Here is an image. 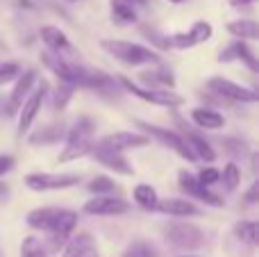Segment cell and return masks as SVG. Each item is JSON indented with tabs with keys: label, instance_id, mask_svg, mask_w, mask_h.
Instances as JSON below:
<instances>
[{
	"label": "cell",
	"instance_id": "d6a6232c",
	"mask_svg": "<svg viewBox=\"0 0 259 257\" xmlns=\"http://www.w3.org/2000/svg\"><path fill=\"white\" fill-rule=\"evenodd\" d=\"M73 94H75V87L73 84H66V82H59V87L55 89V109H66L68 100L73 98Z\"/></svg>",
	"mask_w": 259,
	"mask_h": 257
},
{
	"label": "cell",
	"instance_id": "7a4b0ae2",
	"mask_svg": "<svg viewBox=\"0 0 259 257\" xmlns=\"http://www.w3.org/2000/svg\"><path fill=\"white\" fill-rule=\"evenodd\" d=\"M103 48L107 50L112 57H116L118 62L130 64V66H143V64H157V62H159V55H157L152 48L132 44V41L105 39L103 41Z\"/></svg>",
	"mask_w": 259,
	"mask_h": 257
},
{
	"label": "cell",
	"instance_id": "4316f807",
	"mask_svg": "<svg viewBox=\"0 0 259 257\" xmlns=\"http://www.w3.org/2000/svg\"><path fill=\"white\" fill-rule=\"evenodd\" d=\"M132 196H134V203H137L139 207H143V209H155L157 203H159L157 191L152 189L150 185H137Z\"/></svg>",
	"mask_w": 259,
	"mask_h": 257
},
{
	"label": "cell",
	"instance_id": "7bdbcfd3",
	"mask_svg": "<svg viewBox=\"0 0 259 257\" xmlns=\"http://www.w3.org/2000/svg\"><path fill=\"white\" fill-rule=\"evenodd\" d=\"M170 3H175V5H178V3H184V0H170Z\"/></svg>",
	"mask_w": 259,
	"mask_h": 257
},
{
	"label": "cell",
	"instance_id": "8d00e7d4",
	"mask_svg": "<svg viewBox=\"0 0 259 257\" xmlns=\"http://www.w3.org/2000/svg\"><path fill=\"white\" fill-rule=\"evenodd\" d=\"M143 34H148V39H150L155 46H159L161 50L170 48V46H168V36L159 34V32H157V30H152V27H143Z\"/></svg>",
	"mask_w": 259,
	"mask_h": 257
},
{
	"label": "cell",
	"instance_id": "1f68e13d",
	"mask_svg": "<svg viewBox=\"0 0 259 257\" xmlns=\"http://www.w3.org/2000/svg\"><path fill=\"white\" fill-rule=\"evenodd\" d=\"M125 257H159V250L150 241H134L125 250Z\"/></svg>",
	"mask_w": 259,
	"mask_h": 257
},
{
	"label": "cell",
	"instance_id": "83f0119b",
	"mask_svg": "<svg viewBox=\"0 0 259 257\" xmlns=\"http://www.w3.org/2000/svg\"><path fill=\"white\" fill-rule=\"evenodd\" d=\"M112 14L118 23H134L137 21V9L125 0H112Z\"/></svg>",
	"mask_w": 259,
	"mask_h": 257
},
{
	"label": "cell",
	"instance_id": "d4e9b609",
	"mask_svg": "<svg viewBox=\"0 0 259 257\" xmlns=\"http://www.w3.org/2000/svg\"><path fill=\"white\" fill-rule=\"evenodd\" d=\"M228 32L234 36H239L241 41L246 39H257L259 36V25L257 21H250V18H243V21H232L228 23Z\"/></svg>",
	"mask_w": 259,
	"mask_h": 257
},
{
	"label": "cell",
	"instance_id": "ba28073f",
	"mask_svg": "<svg viewBox=\"0 0 259 257\" xmlns=\"http://www.w3.org/2000/svg\"><path fill=\"white\" fill-rule=\"evenodd\" d=\"M211 94L221 96L225 100H232V103H257L259 94L255 89H248V87H241L232 80H225V77H211L207 82Z\"/></svg>",
	"mask_w": 259,
	"mask_h": 257
},
{
	"label": "cell",
	"instance_id": "277c9868",
	"mask_svg": "<svg viewBox=\"0 0 259 257\" xmlns=\"http://www.w3.org/2000/svg\"><path fill=\"white\" fill-rule=\"evenodd\" d=\"M41 62L59 77V82H66V84H73V87L80 84V80L87 73L84 66L66 59L62 53H53V50H44V53H41Z\"/></svg>",
	"mask_w": 259,
	"mask_h": 257
},
{
	"label": "cell",
	"instance_id": "3957f363",
	"mask_svg": "<svg viewBox=\"0 0 259 257\" xmlns=\"http://www.w3.org/2000/svg\"><path fill=\"white\" fill-rule=\"evenodd\" d=\"M164 239L168 241L173 248L189 253V250H196L205 244V232L198 226H193V223L175 221L164 228Z\"/></svg>",
	"mask_w": 259,
	"mask_h": 257
},
{
	"label": "cell",
	"instance_id": "e575fe53",
	"mask_svg": "<svg viewBox=\"0 0 259 257\" xmlns=\"http://www.w3.org/2000/svg\"><path fill=\"white\" fill-rule=\"evenodd\" d=\"M221 178H223V185H225V189L228 191H234L239 187V182H241V173H239L237 164H228Z\"/></svg>",
	"mask_w": 259,
	"mask_h": 257
},
{
	"label": "cell",
	"instance_id": "60d3db41",
	"mask_svg": "<svg viewBox=\"0 0 259 257\" xmlns=\"http://www.w3.org/2000/svg\"><path fill=\"white\" fill-rule=\"evenodd\" d=\"M252 3H257V0H230L232 7H246V5H252Z\"/></svg>",
	"mask_w": 259,
	"mask_h": 257
},
{
	"label": "cell",
	"instance_id": "f6af8a7d",
	"mask_svg": "<svg viewBox=\"0 0 259 257\" xmlns=\"http://www.w3.org/2000/svg\"><path fill=\"white\" fill-rule=\"evenodd\" d=\"M182 257H193V255H182Z\"/></svg>",
	"mask_w": 259,
	"mask_h": 257
},
{
	"label": "cell",
	"instance_id": "f1b7e54d",
	"mask_svg": "<svg viewBox=\"0 0 259 257\" xmlns=\"http://www.w3.org/2000/svg\"><path fill=\"white\" fill-rule=\"evenodd\" d=\"M211 34H214V30H211V25L207 21H198L191 25V30L187 32L189 41H191V46L196 44H205V41L211 39Z\"/></svg>",
	"mask_w": 259,
	"mask_h": 257
},
{
	"label": "cell",
	"instance_id": "ffe728a7",
	"mask_svg": "<svg viewBox=\"0 0 259 257\" xmlns=\"http://www.w3.org/2000/svg\"><path fill=\"white\" fill-rule=\"evenodd\" d=\"M191 118L198 127H205V130H221L225 125V118L223 114L214 112L209 107H196L191 112Z\"/></svg>",
	"mask_w": 259,
	"mask_h": 257
},
{
	"label": "cell",
	"instance_id": "5bb4252c",
	"mask_svg": "<svg viewBox=\"0 0 259 257\" xmlns=\"http://www.w3.org/2000/svg\"><path fill=\"white\" fill-rule=\"evenodd\" d=\"M34 82H36V73L34 71H25V73H21V75L16 77L14 91H12V96H9V100H7V114H16L18 109H21L23 100L30 96V89H32Z\"/></svg>",
	"mask_w": 259,
	"mask_h": 257
},
{
	"label": "cell",
	"instance_id": "d590c367",
	"mask_svg": "<svg viewBox=\"0 0 259 257\" xmlns=\"http://www.w3.org/2000/svg\"><path fill=\"white\" fill-rule=\"evenodd\" d=\"M198 182H200L202 187H207L209 189L211 185H216V182H221V171L219 168H202L200 173H198V178H196Z\"/></svg>",
	"mask_w": 259,
	"mask_h": 257
},
{
	"label": "cell",
	"instance_id": "9a60e30c",
	"mask_svg": "<svg viewBox=\"0 0 259 257\" xmlns=\"http://www.w3.org/2000/svg\"><path fill=\"white\" fill-rule=\"evenodd\" d=\"M116 84H118V80H114V77L107 75V73H103V71H89V68H87L84 77L80 80V84H77V87H84V89L98 91V94L114 96L118 91Z\"/></svg>",
	"mask_w": 259,
	"mask_h": 257
},
{
	"label": "cell",
	"instance_id": "8992f818",
	"mask_svg": "<svg viewBox=\"0 0 259 257\" xmlns=\"http://www.w3.org/2000/svg\"><path fill=\"white\" fill-rule=\"evenodd\" d=\"M137 125L141 127L143 132H146L148 139H157L159 144L168 146V148H173L175 153L180 155V157L189 159V162H196V155L191 153V148L187 146V141H184V137H180L178 132L173 130H166V127H159V125H150V123H143V121H137Z\"/></svg>",
	"mask_w": 259,
	"mask_h": 257
},
{
	"label": "cell",
	"instance_id": "f35d334b",
	"mask_svg": "<svg viewBox=\"0 0 259 257\" xmlns=\"http://www.w3.org/2000/svg\"><path fill=\"white\" fill-rule=\"evenodd\" d=\"M257 196H259V182H252V187L246 191V196H243V203H246V205H255L259 200Z\"/></svg>",
	"mask_w": 259,
	"mask_h": 257
},
{
	"label": "cell",
	"instance_id": "ab89813d",
	"mask_svg": "<svg viewBox=\"0 0 259 257\" xmlns=\"http://www.w3.org/2000/svg\"><path fill=\"white\" fill-rule=\"evenodd\" d=\"M14 168V157L12 155H0V176L9 173Z\"/></svg>",
	"mask_w": 259,
	"mask_h": 257
},
{
	"label": "cell",
	"instance_id": "cb8c5ba5",
	"mask_svg": "<svg viewBox=\"0 0 259 257\" xmlns=\"http://www.w3.org/2000/svg\"><path fill=\"white\" fill-rule=\"evenodd\" d=\"M184 141H187V146L191 148V153L196 155V159H205V162H214L216 159L214 148H211L200 135H196V132H187Z\"/></svg>",
	"mask_w": 259,
	"mask_h": 257
},
{
	"label": "cell",
	"instance_id": "603a6c76",
	"mask_svg": "<svg viewBox=\"0 0 259 257\" xmlns=\"http://www.w3.org/2000/svg\"><path fill=\"white\" fill-rule=\"evenodd\" d=\"M143 82H146V89H175V77L170 71L166 68H157V71H148L143 73Z\"/></svg>",
	"mask_w": 259,
	"mask_h": 257
},
{
	"label": "cell",
	"instance_id": "44dd1931",
	"mask_svg": "<svg viewBox=\"0 0 259 257\" xmlns=\"http://www.w3.org/2000/svg\"><path fill=\"white\" fill-rule=\"evenodd\" d=\"M41 41H44V44L48 46V50H53V53H64V50H71L68 36L64 34L59 27H55V25L41 27Z\"/></svg>",
	"mask_w": 259,
	"mask_h": 257
},
{
	"label": "cell",
	"instance_id": "8fae6325",
	"mask_svg": "<svg viewBox=\"0 0 259 257\" xmlns=\"http://www.w3.org/2000/svg\"><path fill=\"white\" fill-rule=\"evenodd\" d=\"M46 89H48V84H46V82H41L39 91L30 94L25 98V103L21 105V116H18V135H25V132L30 130L32 121L36 118V114H39V109H41V103H44Z\"/></svg>",
	"mask_w": 259,
	"mask_h": 257
},
{
	"label": "cell",
	"instance_id": "b9f144b4",
	"mask_svg": "<svg viewBox=\"0 0 259 257\" xmlns=\"http://www.w3.org/2000/svg\"><path fill=\"white\" fill-rule=\"evenodd\" d=\"M125 3H130L132 7H143V5H148V0H125Z\"/></svg>",
	"mask_w": 259,
	"mask_h": 257
},
{
	"label": "cell",
	"instance_id": "4fadbf2b",
	"mask_svg": "<svg viewBox=\"0 0 259 257\" xmlns=\"http://www.w3.org/2000/svg\"><path fill=\"white\" fill-rule=\"evenodd\" d=\"M62 257H100V255L94 237L89 232H77V235H71V239L66 241Z\"/></svg>",
	"mask_w": 259,
	"mask_h": 257
},
{
	"label": "cell",
	"instance_id": "ac0fdd59",
	"mask_svg": "<svg viewBox=\"0 0 259 257\" xmlns=\"http://www.w3.org/2000/svg\"><path fill=\"white\" fill-rule=\"evenodd\" d=\"M155 209L168 214V217H178V219H182V217H198V214H200V209H198L196 205H193L191 200H187V198H166V200H159Z\"/></svg>",
	"mask_w": 259,
	"mask_h": 257
},
{
	"label": "cell",
	"instance_id": "52a82bcc",
	"mask_svg": "<svg viewBox=\"0 0 259 257\" xmlns=\"http://www.w3.org/2000/svg\"><path fill=\"white\" fill-rule=\"evenodd\" d=\"M80 182V176L75 173H30L25 176V185L32 191H59L75 187Z\"/></svg>",
	"mask_w": 259,
	"mask_h": 257
},
{
	"label": "cell",
	"instance_id": "484cf974",
	"mask_svg": "<svg viewBox=\"0 0 259 257\" xmlns=\"http://www.w3.org/2000/svg\"><path fill=\"white\" fill-rule=\"evenodd\" d=\"M234 235H237V239H241L243 244L248 246H255L259 244V226L257 221H241L234 226Z\"/></svg>",
	"mask_w": 259,
	"mask_h": 257
},
{
	"label": "cell",
	"instance_id": "6da1fadb",
	"mask_svg": "<svg viewBox=\"0 0 259 257\" xmlns=\"http://www.w3.org/2000/svg\"><path fill=\"white\" fill-rule=\"evenodd\" d=\"M94 121L87 116L77 118V123L66 132V146H64L62 155H59V162H71V159L84 157L91 153V146H94Z\"/></svg>",
	"mask_w": 259,
	"mask_h": 257
},
{
	"label": "cell",
	"instance_id": "2e32d148",
	"mask_svg": "<svg viewBox=\"0 0 259 257\" xmlns=\"http://www.w3.org/2000/svg\"><path fill=\"white\" fill-rule=\"evenodd\" d=\"M103 144L109 146V148H114V150H118V153H123V150H127V148H143V146H150V139H148L146 135H139V132H114V135L105 137Z\"/></svg>",
	"mask_w": 259,
	"mask_h": 257
},
{
	"label": "cell",
	"instance_id": "7c38bea8",
	"mask_svg": "<svg viewBox=\"0 0 259 257\" xmlns=\"http://www.w3.org/2000/svg\"><path fill=\"white\" fill-rule=\"evenodd\" d=\"M178 180H180V189H182L184 194L196 196V198L205 200V203L211 205V207H223V200H221V196L211 194V191L207 189V187H202L200 182L196 180V176H191L189 171H180Z\"/></svg>",
	"mask_w": 259,
	"mask_h": 257
},
{
	"label": "cell",
	"instance_id": "836d02e7",
	"mask_svg": "<svg viewBox=\"0 0 259 257\" xmlns=\"http://www.w3.org/2000/svg\"><path fill=\"white\" fill-rule=\"evenodd\" d=\"M89 191L96 196H107L109 191H114V180L107 176H98L89 182Z\"/></svg>",
	"mask_w": 259,
	"mask_h": 257
},
{
	"label": "cell",
	"instance_id": "7402d4cb",
	"mask_svg": "<svg viewBox=\"0 0 259 257\" xmlns=\"http://www.w3.org/2000/svg\"><path fill=\"white\" fill-rule=\"evenodd\" d=\"M66 137V130L64 125H46L41 130H36L34 135H30V144L32 146H50V144H57L59 139Z\"/></svg>",
	"mask_w": 259,
	"mask_h": 257
},
{
	"label": "cell",
	"instance_id": "e0dca14e",
	"mask_svg": "<svg viewBox=\"0 0 259 257\" xmlns=\"http://www.w3.org/2000/svg\"><path fill=\"white\" fill-rule=\"evenodd\" d=\"M59 214H62V209L57 207H39V209H32L30 214H27V226L34 228V230H41V232H53L55 226H57V219Z\"/></svg>",
	"mask_w": 259,
	"mask_h": 257
},
{
	"label": "cell",
	"instance_id": "74e56055",
	"mask_svg": "<svg viewBox=\"0 0 259 257\" xmlns=\"http://www.w3.org/2000/svg\"><path fill=\"white\" fill-rule=\"evenodd\" d=\"M223 146H225V150H230V153H234V155L246 153V144H243V141H239V139H225Z\"/></svg>",
	"mask_w": 259,
	"mask_h": 257
},
{
	"label": "cell",
	"instance_id": "5b68a950",
	"mask_svg": "<svg viewBox=\"0 0 259 257\" xmlns=\"http://www.w3.org/2000/svg\"><path fill=\"white\" fill-rule=\"evenodd\" d=\"M118 84H121L125 91H130L132 96H137V98L146 100V103H152V105H161V107H180V105L184 103V98H182V96H178L175 91H168V89H146V87L134 84V82L127 80V77H118Z\"/></svg>",
	"mask_w": 259,
	"mask_h": 257
},
{
	"label": "cell",
	"instance_id": "4dcf8cb0",
	"mask_svg": "<svg viewBox=\"0 0 259 257\" xmlns=\"http://www.w3.org/2000/svg\"><path fill=\"white\" fill-rule=\"evenodd\" d=\"M21 257H48V253H46V246L36 237H27V239H23Z\"/></svg>",
	"mask_w": 259,
	"mask_h": 257
},
{
	"label": "cell",
	"instance_id": "d6986e66",
	"mask_svg": "<svg viewBox=\"0 0 259 257\" xmlns=\"http://www.w3.org/2000/svg\"><path fill=\"white\" fill-rule=\"evenodd\" d=\"M232 59H241V62H246V66L250 68V71H257L255 53L246 46V41H237V44L228 46V48L219 55V62H232Z\"/></svg>",
	"mask_w": 259,
	"mask_h": 257
},
{
	"label": "cell",
	"instance_id": "ee69618b",
	"mask_svg": "<svg viewBox=\"0 0 259 257\" xmlns=\"http://www.w3.org/2000/svg\"><path fill=\"white\" fill-rule=\"evenodd\" d=\"M3 191H5V187H3V185H0V194H3Z\"/></svg>",
	"mask_w": 259,
	"mask_h": 257
},
{
	"label": "cell",
	"instance_id": "30bf717a",
	"mask_svg": "<svg viewBox=\"0 0 259 257\" xmlns=\"http://www.w3.org/2000/svg\"><path fill=\"white\" fill-rule=\"evenodd\" d=\"M127 209V200L118 198V196H96L84 205V212L96 214V217H116V214H125Z\"/></svg>",
	"mask_w": 259,
	"mask_h": 257
},
{
	"label": "cell",
	"instance_id": "9c48e42d",
	"mask_svg": "<svg viewBox=\"0 0 259 257\" xmlns=\"http://www.w3.org/2000/svg\"><path fill=\"white\" fill-rule=\"evenodd\" d=\"M89 155H94V159H98L103 166H107L109 171L118 173V176H132V173H134L132 164L125 159V155L118 153V150H114V148H109V146H105L103 141L91 146V153Z\"/></svg>",
	"mask_w": 259,
	"mask_h": 257
},
{
	"label": "cell",
	"instance_id": "f546056e",
	"mask_svg": "<svg viewBox=\"0 0 259 257\" xmlns=\"http://www.w3.org/2000/svg\"><path fill=\"white\" fill-rule=\"evenodd\" d=\"M23 73L21 64L18 62H9V59H0V84H9L12 80H16Z\"/></svg>",
	"mask_w": 259,
	"mask_h": 257
}]
</instances>
